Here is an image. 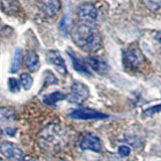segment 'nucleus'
Listing matches in <instances>:
<instances>
[{
	"mask_svg": "<svg viewBox=\"0 0 161 161\" xmlns=\"http://www.w3.org/2000/svg\"><path fill=\"white\" fill-rule=\"evenodd\" d=\"M70 27V19L68 15H65V16L63 18V20L60 21V24H59V28L62 30V32L67 34L68 31H69V28Z\"/></svg>",
	"mask_w": 161,
	"mask_h": 161,
	"instance_id": "nucleus-19",
	"label": "nucleus"
},
{
	"mask_svg": "<svg viewBox=\"0 0 161 161\" xmlns=\"http://www.w3.org/2000/svg\"><path fill=\"white\" fill-rule=\"evenodd\" d=\"M1 153L6 158L16 160V161H21L22 157L24 156L21 149L17 147L15 144H13L11 142H8V141H4V142H2Z\"/></svg>",
	"mask_w": 161,
	"mask_h": 161,
	"instance_id": "nucleus-8",
	"label": "nucleus"
},
{
	"mask_svg": "<svg viewBox=\"0 0 161 161\" xmlns=\"http://www.w3.org/2000/svg\"><path fill=\"white\" fill-rule=\"evenodd\" d=\"M25 64L30 72H36L39 68V58L38 55L34 52H29L25 54Z\"/></svg>",
	"mask_w": 161,
	"mask_h": 161,
	"instance_id": "nucleus-13",
	"label": "nucleus"
},
{
	"mask_svg": "<svg viewBox=\"0 0 161 161\" xmlns=\"http://www.w3.org/2000/svg\"><path fill=\"white\" fill-rule=\"evenodd\" d=\"M60 9L59 0H42V10L48 17H53Z\"/></svg>",
	"mask_w": 161,
	"mask_h": 161,
	"instance_id": "nucleus-11",
	"label": "nucleus"
},
{
	"mask_svg": "<svg viewBox=\"0 0 161 161\" xmlns=\"http://www.w3.org/2000/svg\"><path fill=\"white\" fill-rule=\"evenodd\" d=\"M21 161H37V160L33 157H31V156H29V155H24L21 159Z\"/></svg>",
	"mask_w": 161,
	"mask_h": 161,
	"instance_id": "nucleus-21",
	"label": "nucleus"
},
{
	"mask_svg": "<svg viewBox=\"0 0 161 161\" xmlns=\"http://www.w3.org/2000/svg\"><path fill=\"white\" fill-rule=\"evenodd\" d=\"M47 59L50 64L54 65V68L57 69V70L60 75H67V65H65L64 60L58 52H57V50H50L47 53Z\"/></svg>",
	"mask_w": 161,
	"mask_h": 161,
	"instance_id": "nucleus-9",
	"label": "nucleus"
},
{
	"mask_svg": "<svg viewBox=\"0 0 161 161\" xmlns=\"http://www.w3.org/2000/svg\"><path fill=\"white\" fill-rule=\"evenodd\" d=\"M88 64L96 73L104 75L109 72V65L103 58L99 57H90L88 58Z\"/></svg>",
	"mask_w": 161,
	"mask_h": 161,
	"instance_id": "nucleus-10",
	"label": "nucleus"
},
{
	"mask_svg": "<svg viewBox=\"0 0 161 161\" xmlns=\"http://www.w3.org/2000/svg\"><path fill=\"white\" fill-rule=\"evenodd\" d=\"M20 83L17 79L15 78H10L8 80V88H9V91L12 93H17L19 92L20 90Z\"/></svg>",
	"mask_w": 161,
	"mask_h": 161,
	"instance_id": "nucleus-17",
	"label": "nucleus"
},
{
	"mask_svg": "<svg viewBox=\"0 0 161 161\" xmlns=\"http://www.w3.org/2000/svg\"><path fill=\"white\" fill-rule=\"evenodd\" d=\"M75 44L87 53H95L102 47V37L94 23L83 22L75 24L72 29Z\"/></svg>",
	"mask_w": 161,
	"mask_h": 161,
	"instance_id": "nucleus-1",
	"label": "nucleus"
},
{
	"mask_svg": "<svg viewBox=\"0 0 161 161\" xmlns=\"http://www.w3.org/2000/svg\"><path fill=\"white\" fill-rule=\"evenodd\" d=\"M69 55V58L70 59H72V64H73V67L74 69L77 70V72L80 73V74H83L85 75H91V73H90V70L88 69L87 65L85 64L84 62H82L77 55H75V53H72L70 52H68Z\"/></svg>",
	"mask_w": 161,
	"mask_h": 161,
	"instance_id": "nucleus-12",
	"label": "nucleus"
},
{
	"mask_svg": "<svg viewBox=\"0 0 161 161\" xmlns=\"http://www.w3.org/2000/svg\"><path fill=\"white\" fill-rule=\"evenodd\" d=\"M67 98V95L63 94L62 92H53L52 94H48L47 96H44L42 99V102L45 105L48 106H53L57 103H58L59 101H63Z\"/></svg>",
	"mask_w": 161,
	"mask_h": 161,
	"instance_id": "nucleus-14",
	"label": "nucleus"
},
{
	"mask_svg": "<svg viewBox=\"0 0 161 161\" xmlns=\"http://www.w3.org/2000/svg\"><path fill=\"white\" fill-rule=\"evenodd\" d=\"M1 161H4V160H3V159H1Z\"/></svg>",
	"mask_w": 161,
	"mask_h": 161,
	"instance_id": "nucleus-22",
	"label": "nucleus"
},
{
	"mask_svg": "<svg viewBox=\"0 0 161 161\" xmlns=\"http://www.w3.org/2000/svg\"><path fill=\"white\" fill-rule=\"evenodd\" d=\"M78 14L80 20L83 22L94 23L98 18V10L92 3H84L80 5Z\"/></svg>",
	"mask_w": 161,
	"mask_h": 161,
	"instance_id": "nucleus-7",
	"label": "nucleus"
},
{
	"mask_svg": "<svg viewBox=\"0 0 161 161\" xmlns=\"http://www.w3.org/2000/svg\"><path fill=\"white\" fill-rule=\"evenodd\" d=\"M20 83L24 90H29L32 86L33 80L29 74H22L20 75Z\"/></svg>",
	"mask_w": 161,
	"mask_h": 161,
	"instance_id": "nucleus-16",
	"label": "nucleus"
},
{
	"mask_svg": "<svg viewBox=\"0 0 161 161\" xmlns=\"http://www.w3.org/2000/svg\"><path fill=\"white\" fill-rule=\"evenodd\" d=\"M69 117L77 120H102L108 118L109 116L107 114L98 112L94 109L80 108L73 110L69 113Z\"/></svg>",
	"mask_w": 161,
	"mask_h": 161,
	"instance_id": "nucleus-4",
	"label": "nucleus"
},
{
	"mask_svg": "<svg viewBox=\"0 0 161 161\" xmlns=\"http://www.w3.org/2000/svg\"><path fill=\"white\" fill-rule=\"evenodd\" d=\"M131 153V149L130 147H128V146L126 145H123V146H120L119 147V154L121 157H127V156H129Z\"/></svg>",
	"mask_w": 161,
	"mask_h": 161,
	"instance_id": "nucleus-20",
	"label": "nucleus"
},
{
	"mask_svg": "<svg viewBox=\"0 0 161 161\" xmlns=\"http://www.w3.org/2000/svg\"><path fill=\"white\" fill-rule=\"evenodd\" d=\"M80 147L83 150H92L95 152H102L103 151V144L101 139L91 133L83 136V138L80 141Z\"/></svg>",
	"mask_w": 161,
	"mask_h": 161,
	"instance_id": "nucleus-6",
	"label": "nucleus"
},
{
	"mask_svg": "<svg viewBox=\"0 0 161 161\" xmlns=\"http://www.w3.org/2000/svg\"><path fill=\"white\" fill-rule=\"evenodd\" d=\"M159 112H161V105H156L153 106V107L146 109L142 114V117H152L154 114Z\"/></svg>",
	"mask_w": 161,
	"mask_h": 161,
	"instance_id": "nucleus-18",
	"label": "nucleus"
},
{
	"mask_svg": "<svg viewBox=\"0 0 161 161\" xmlns=\"http://www.w3.org/2000/svg\"><path fill=\"white\" fill-rule=\"evenodd\" d=\"M17 120L16 113L13 109L2 108L0 110V123H1V131L4 135L13 136L16 132V127L14 126Z\"/></svg>",
	"mask_w": 161,
	"mask_h": 161,
	"instance_id": "nucleus-2",
	"label": "nucleus"
},
{
	"mask_svg": "<svg viewBox=\"0 0 161 161\" xmlns=\"http://www.w3.org/2000/svg\"><path fill=\"white\" fill-rule=\"evenodd\" d=\"M22 63V52L21 49L17 48L14 53V57L12 58L11 63V68H10V72L11 73H16L19 70L20 67H21Z\"/></svg>",
	"mask_w": 161,
	"mask_h": 161,
	"instance_id": "nucleus-15",
	"label": "nucleus"
},
{
	"mask_svg": "<svg viewBox=\"0 0 161 161\" xmlns=\"http://www.w3.org/2000/svg\"><path fill=\"white\" fill-rule=\"evenodd\" d=\"M145 58L138 47H130L124 53L123 62L125 67L130 69H137L144 64Z\"/></svg>",
	"mask_w": 161,
	"mask_h": 161,
	"instance_id": "nucleus-3",
	"label": "nucleus"
},
{
	"mask_svg": "<svg viewBox=\"0 0 161 161\" xmlns=\"http://www.w3.org/2000/svg\"><path fill=\"white\" fill-rule=\"evenodd\" d=\"M90 95V91L85 84L80 82H74L72 87H70V94H69V101L72 103L80 104L85 100H87Z\"/></svg>",
	"mask_w": 161,
	"mask_h": 161,
	"instance_id": "nucleus-5",
	"label": "nucleus"
}]
</instances>
